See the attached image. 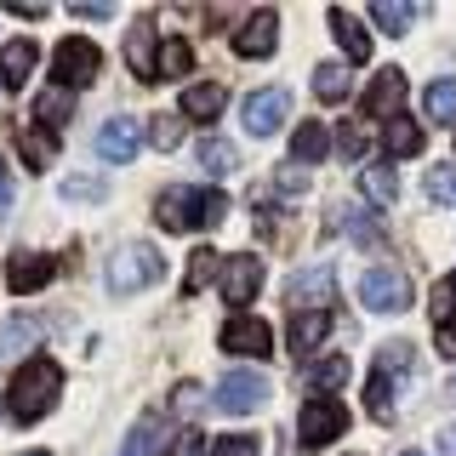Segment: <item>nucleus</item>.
Instances as JSON below:
<instances>
[{
  "label": "nucleus",
  "mask_w": 456,
  "mask_h": 456,
  "mask_svg": "<svg viewBox=\"0 0 456 456\" xmlns=\"http://www.w3.org/2000/svg\"><path fill=\"white\" fill-rule=\"evenodd\" d=\"M57 394H63V370H57V360H23L18 370H12V388H6V411H12V422L28 428V422H40L46 411L57 405Z\"/></svg>",
  "instance_id": "nucleus-1"
},
{
  "label": "nucleus",
  "mask_w": 456,
  "mask_h": 456,
  "mask_svg": "<svg viewBox=\"0 0 456 456\" xmlns=\"http://www.w3.org/2000/svg\"><path fill=\"white\" fill-rule=\"evenodd\" d=\"M97 75H103V52H97L92 40L86 35L57 40V52H52V86L57 92H80V86H92Z\"/></svg>",
  "instance_id": "nucleus-2"
},
{
  "label": "nucleus",
  "mask_w": 456,
  "mask_h": 456,
  "mask_svg": "<svg viewBox=\"0 0 456 456\" xmlns=\"http://www.w3.org/2000/svg\"><path fill=\"white\" fill-rule=\"evenodd\" d=\"M160 268H166V256L154 251V246H120L109 256V291L114 297H132V291H142V285H154L160 280Z\"/></svg>",
  "instance_id": "nucleus-3"
},
{
  "label": "nucleus",
  "mask_w": 456,
  "mask_h": 456,
  "mask_svg": "<svg viewBox=\"0 0 456 456\" xmlns=\"http://www.w3.org/2000/svg\"><path fill=\"white\" fill-rule=\"evenodd\" d=\"M411 274L405 268H394V263H382V268H365L360 274V303L370 314H405L411 308Z\"/></svg>",
  "instance_id": "nucleus-4"
},
{
  "label": "nucleus",
  "mask_w": 456,
  "mask_h": 456,
  "mask_svg": "<svg viewBox=\"0 0 456 456\" xmlns=\"http://www.w3.org/2000/svg\"><path fill=\"white\" fill-rule=\"evenodd\" d=\"M348 434V411H342V399H308L303 411H297V439H303L308 451L331 445V439Z\"/></svg>",
  "instance_id": "nucleus-5"
},
{
  "label": "nucleus",
  "mask_w": 456,
  "mask_h": 456,
  "mask_svg": "<svg viewBox=\"0 0 456 456\" xmlns=\"http://www.w3.org/2000/svg\"><path fill=\"white\" fill-rule=\"evenodd\" d=\"M285 109H291L285 86H256L246 97V109H240V126H246V137H274L285 126Z\"/></svg>",
  "instance_id": "nucleus-6"
},
{
  "label": "nucleus",
  "mask_w": 456,
  "mask_h": 456,
  "mask_svg": "<svg viewBox=\"0 0 456 456\" xmlns=\"http://www.w3.org/2000/svg\"><path fill=\"white\" fill-rule=\"evenodd\" d=\"M268 405V377L263 370H228L217 382V411L240 417V411H263Z\"/></svg>",
  "instance_id": "nucleus-7"
},
{
  "label": "nucleus",
  "mask_w": 456,
  "mask_h": 456,
  "mask_svg": "<svg viewBox=\"0 0 456 456\" xmlns=\"http://www.w3.org/2000/svg\"><path fill=\"white\" fill-rule=\"evenodd\" d=\"M217 285H223V297H228V308H246L256 291H263V256H223V274H217Z\"/></svg>",
  "instance_id": "nucleus-8"
},
{
  "label": "nucleus",
  "mask_w": 456,
  "mask_h": 456,
  "mask_svg": "<svg viewBox=\"0 0 456 456\" xmlns=\"http://www.w3.org/2000/svg\"><path fill=\"white\" fill-rule=\"evenodd\" d=\"M137 149H142L137 120H126V114L103 120V132H97V160H109V166H132V160H137Z\"/></svg>",
  "instance_id": "nucleus-9"
},
{
  "label": "nucleus",
  "mask_w": 456,
  "mask_h": 456,
  "mask_svg": "<svg viewBox=\"0 0 456 456\" xmlns=\"http://www.w3.org/2000/svg\"><path fill=\"white\" fill-rule=\"evenodd\" d=\"M274 40H280V12H251V18H246V28H240V35H234V52L240 57H251V63H263V57L268 52H274Z\"/></svg>",
  "instance_id": "nucleus-10"
},
{
  "label": "nucleus",
  "mask_w": 456,
  "mask_h": 456,
  "mask_svg": "<svg viewBox=\"0 0 456 456\" xmlns=\"http://www.w3.org/2000/svg\"><path fill=\"white\" fill-rule=\"evenodd\" d=\"M223 348L246 354V360H268V354H274V331H268L263 320H228L223 325Z\"/></svg>",
  "instance_id": "nucleus-11"
},
{
  "label": "nucleus",
  "mask_w": 456,
  "mask_h": 456,
  "mask_svg": "<svg viewBox=\"0 0 456 456\" xmlns=\"http://www.w3.org/2000/svg\"><path fill=\"white\" fill-rule=\"evenodd\" d=\"M40 331H46V320H40V314H12V320H0V365L23 360V354L40 342Z\"/></svg>",
  "instance_id": "nucleus-12"
},
{
  "label": "nucleus",
  "mask_w": 456,
  "mask_h": 456,
  "mask_svg": "<svg viewBox=\"0 0 456 456\" xmlns=\"http://www.w3.org/2000/svg\"><path fill=\"white\" fill-rule=\"evenodd\" d=\"M57 274V263H52V256H40V251H12V263H6V285H12V291H40V285H46Z\"/></svg>",
  "instance_id": "nucleus-13"
},
{
  "label": "nucleus",
  "mask_w": 456,
  "mask_h": 456,
  "mask_svg": "<svg viewBox=\"0 0 456 456\" xmlns=\"http://www.w3.org/2000/svg\"><path fill=\"white\" fill-rule=\"evenodd\" d=\"M285 303H320L325 314H331V303H337V280H331V268H303V274L285 285Z\"/></svg>",
  "instance_id": "nucleus-14"
},
{
  "label": "nucleus",
  "mask_w": 456,
  "mask_h": 456,
  "mask_svg": "<svg viewBox=\"0 0 456 456\" xmlns=\"http://www.w3.org/2000/svg\"><path fill=\"white\" fill-rule=\"evenodd\" d=\"M325 223H337L354 246H382V240H388V234H382V223L370 217V211H360V206H331V211H325Z\"/></svg>",
  "instance_id": "nucleus-15"
},
{
  "label": "nucleus",
  "mask_w": 456,
  "mask_h": 456,
  "mask_svg": "<svg viewBox=\"0 0 456 456\" xmlns=\"http://www.w3.org/2000/svg\"><path fill=\"white\" fill-rule=\"evenodd\" d=\"M154 223H160L166 234H189L194 228V189H166L154 200Z\"/></svg>",
  "instance_id": "nucleus-16"
},
{
  "label": "nucleus",
  "mask_w": 456,
  "mask_h": 456,
  "mask_svg": "<svg viewBox=\"0 0 456 456\" xmlns=\"http://www.w3.org/2000/svg\"><path fill=\"white\" fill-rule=\"evenodd\" d=\"M331 35H337V46H342V57H348V63H365L370 57V35H365V23L354 18V12H342V6H331Z\"/></svg>",
  "instance_id": "nucleus-17"
},
{
  "label": "nucleus",
  "mask_w": 456,
  "mask_h": 456,
  "mask_svg": "<svg viewBox=\"0 0 456 456\" xmlns=\"http://www.w3.org/2000/svg\"><path fill=\"white\" fill-rule=\"evenodd\" d=\"M325 337H331V314H325V308H308V314H297V320H291L285 348H291V354H314Z\"/></svg>",
  "instance_id": "nucleus-18"
},
{
  "label": "nucleus",
  "mask_w": 456,
  "mask_h": 456,
  "mask_svg": "<svg viewBox=\"0 0 456 456\" xmlns=\"http://www.w3.org/2000/svg\"><path fill=\"white\" fill-rule=\"evenodd\" d=\"M171 445H177V428H171L166 417H154V422H137V428H132L126 456H166Z\"/></svg>",
  "instance_id": "nucleus-19"
},
{
  "label": "nucleus",
  "mask_w": 456,
  "mask_h": 456,
  "mask_svg": "<svg viewBox=\"0 0 456 456\" xmlns=\"http://www.w3.org/2000/svg\"><path fill=\"white\" fill-rule=\"evenodd\" d=\"M399 97H405V75H399V69L388 63V69H382V75H377V80H370V86H365V114H388V120H394V109H399Z\"/></svg>",
  "instance_id": "nucleus-20"
},
{
  "label": "nucleus",
  "mask_w": 456,
  "mask_h": 456,
  "mask_svg": "<svg viewBox=\"0 0 456 456\" xmlns=\"http://www.w3.org/2000/svg\"><path fill=\"white\" fill-rule=\"evenodd\" d=\"M382 149H388V160H411V154H422V126L411 120V114H394V120L382 126Z\"/></svg>",
  "instance_id": "nucleus-21"
},
{
  "label": "nucleus",
  "mask_w": 456,
  "mask_h": 456,
  "mask_svg": "<svg viewBox=\"0 0 456 456\" xmlns=\"http://www.w3.org/2000/svg\"><path fill=\"white\" fill-rule=\"evenodd\" d=\"M126 63H132L137 80H154V23L137 18L132 35H126Z\"/></svg>",
  "instance_id": "nucleus-22"
},
{
  "label": "nucleus",
  "mask_w": 456,
  "mask_h": 456,
  "mask_svg": "<svg viewBox=\"0 0 456 456\" xmlns=\"http://www.w3.org/2000/svg\"><path fill=\"white\" fill-rule=\"evenodd\" d=\"M223 109H228V92L217 80H200V86L183 92V114H189V120H217Z\"/></svg>",
  "instance_id": "nucleus-23"
},
{
  "label": "nucleus",
  "mask_w": 456,
  "mask_h": 456,
  "mask_svg": "<svg viewBox=\"0 0 456 456\" xmlns=\"http://www.w3.org/2000/svg\"><path fill=\"white\" fill-rule=\"evenodd\" d=\"M28 69H35V40H12V46H0V86H18L28 80Z\"/></svg>",
  "instance_id": "nucleus-24"
},
{
  "label": "nucleus",
  "mask_w": 456,
  "mask_h": 456,
  "mask_svg": "<svg viewBox=\"0 0 456 456\" xmlns=\"http://www.w3.org/2000/svg\"><path fill=\"white\" fill-rule=\"evenodd\" d=\"M354 80H348V63H320L314 69V97L320 103H348Z\"/></svg>",
  "instance_id": "nucleus-25"
},
{
  "label": "nucleus",
  "mask_w": 456,
  "mask_h": 456,
  "mask_svg": "<svg viewBox=\"0 0 456 456\" xmlns=\"http://www.w3.org/2000/svg\"><path fill=\"white\" fill-rule=\"evenodd\" d=\"M422 120L456 126V80H434V86L422 92Z\"/></svg>",
  "instance_id": "nucleus-26"
},
{
  "label": "nucleus",
  "mask_w": 456,
  "mask_h": 456,
  "mask_svg": "<svg viewBox=\"0 0 456 456\" xmlns=\"http://www.w3.org/2000/svg\"><path fill=\"white\" fill-rule=\"evenodd\" d=\"M291 154H297L303 166L325 160V154H331V132H325L320 120H303V126H297V137H291Z\"/></svg>",
  "instance_id": "nucleus-27"
},
{
  "label": "nucleus",
  "mask_w": 456,
  "mask_h": 456,
  "mask_svg": "<svg viewBox=\"0 0 456 456\" xmlns=\"http://www.w3.org/2000/svg\"><path fill=\"white\" fill-rule=\"evenodd\" d=\"M348 382V360H314L308 365V388H314V399H337V388Z\"/></svg>",
  "instance_id": "nucleus-28"
},
{
  "label": "nucleus",
  "mask_w": 456,
  "mask_h": 456,
  "mask_svg": "<svg viewBox=\"0 0 456 456\" xmlns=\"http://www.w3.org/2000/svg\"><path fill=\"white\" fill-rule=\"evenodd\" d=\"M217 268H223V256L211 251V246H194V256H189V268H183V291H206L211 280H217Z\"/></svg>",
  "instance_id": "nucleus-29"
},
{
  "label": "nucleus",
  "mask_w": 456,
  "mask_h": 456,
  "mask_svg": "<svg viewBox=\"0 0 456 456\" xmlns=\"http://www.w3.org/2000/svg\"><path fill=\"white\" fill-rule=\"evenodd\" d=\"M69 114H75V92H40V103H35V120H40V132H57V126H69Z\"/></svg>",
  "instance_id": "nucleus-30"
},
{
  "label": "nucleus",
  "mask_w": 456,
  "mask_h": 456,
  "mask_svg": "<svg viewBox=\"0 0 456 456\" xmlns=\"http://www.w3.org/2000/svg\"><path fill=\"white\" fill-rule=\"evenodd\" d=\"M370 23H377L382 35H405V28L417 23V6H405V0H370Z\"/></svg>",
  "instance_id": "nucleus-31"
},
{
  "label": "nucleus",
  "mask_w": 456,
  "mask_h": 456,
  "mask_svg": "<svg viewBox=\"0 0 456 456\" xmlns=\"http://www.w3.org/2000/svg\"><path fill=\"white\" fill-rule=\"evenodd\" d=\"M200 166H206L211 177H228V171L240 166V149L223 142V137H200Z\"/></svg>",
  "instance_id": "nucleus-32"
},
{
  "label": "nucleus",
  "mask_w": 456,
  "mask_h": 456,
  "mask_svg": "<svg viewBox=\"0 0 456 456\" xmlns=\"http://www.w3.org/2000/svg\"><path fill=\"white\" fill-rule=\"evenodd\" d=\"M360 189H365V200H370V206H394V194H399V177H394V166H365Z\"/></svg>",
  "instance_id": "nucleus-33"
},
{
  "label": "nucleus",
  "mask_w": 456,
  "mask_h": 456,
  "mask_svg": "<svg viewBox=\"0 0 456 456\" xmlns=\"http://www.w3.org/2000/svg\"><path fill=\"white\" fill-rule=\"evenodd\" d=\"M365 411L377 422H394V377H382V370H377V377L365 382Z\"/></svg>",
  "instance_id": "nucleus-34"
},
{
  "label": "nucleus",
  "mask_w": 456,
  "mask_h": 456,
  "mask_svg": "<svg viewBox=\"0 0 456 456\" xmlns=\"http://www.w3.org/2000/svg\"><path fill=\"white\" fill-rule=\"evenodd\" d=\"M228 211V194L223 189H194V228H217Z\"/></svg>",
  "instance_id": "nucleus-35"
},
{
  "label": "nucleus",
  "mask_w": 456,
  "mask_h": 456,
  "mask_svg": "<svg viewBox=\"0 0 456 456\" xmlns=\"http://www.w3.org/2000/svg\"><path fill=\"white\" fill-rule=\"evenodd\" d=\"M18 154H23L28 171H46V160H52V137L40 132V126H28V132L18 137Z\"/></svg>",
  "instance_id": "nucleus-36"
},
{
  "label": "nucleus",
  "mask_w": 456,
  "mask_h": 456,
  "mask_svg": "<svg viewBox=\"0 0 456 456\" xmlns=\"http://www.w3.org/2000/svg\"><path fill=\"white\" fill-rule=\"evenodd\" d=\"M189 63H194V46H189V40H166L160 57H154V75H189Z\"/></svg>",
  "instance_id": "nucleus-37"
},
{
  "label": "nucleus",
  "mask_w": 456,
  "mask_h": 456,
  "mask_svg": "<svg viewBox=\"0 0 456 456\" xmlns=\"http://www.w3.org/2000/svg\"><path fill=\"white\" fill-rule=\"evenodd\" d=\"M428 314L439 320V331H451V325H456V280H439V285H434V297H428Z\"/></svg>",
  "instance_id": "nucleus-38"
},
{
  "label": "nucleus",
  "mask_w": 456,
  "mask_h": 456,
  "mask_svg": "<svg viewBox=\"0 0 456 456\" xmlns=\"http://www.w3.org/2000/svg\"><path fill=\"white\" fill-rule=\"evenodd\" d=\"M331 137H337V154H342V160H360V154H365V126L348 120V126H337Z\"/></svg>",
  "instance_id": "nucleus-39"
},
{
  "label": "nucleus",
  "mask_w": 456,
  "mask_h": 456,
  "mask_svg": "<svg viewBox=\"0 0 456 456\" xmlns=\"http://www.w3.org/2000/svg\"><path fill=\"white\" fill-rule=\"evenodd\" d=\"M405 360H411V342H388V348L377 354V370L382 377H405Z\"/></svg>",
  "instance_id": "nucleus-40"
},
{
  "label": "nucleus",
  "mask_w": 456,
  "mask_h": 456,
  "mask_svg": "<svg viewBox=\"0 0 456 456\" xmlns=\"http://www.w3.org/2000/svg\"><path fill=\"white\" fill-rule=\"evenodd\" d=\"M428 194H434L439 206H456V171H451V166L428 171Z\"/></svg>",
  "instance_id": "nucleus-41"
},
{
  "label": "nucleus",
  "mask_w": 456,
  "mask_h": 456,
  "mask_svg": "<svg viewBox=\"0 0 456 456\" xmlns=\"http://www.w3.org/2000/svg\"><path fill=\"white\" fill-rule=\"evenodd\" d=\"M211 456H256V439L251 434H223L217 445H211Z\"/></svg>",
  "instance_id": "nucleus-42"
},
{
  "label": "nucleus",
  "mask_w": 456,
  "mask_h": 456,
  "mask_svg": "<svg viewBox=\"0 0 456 456\" xmlns=\"http://www.w3.org/2000/svg\"><path fill=\"white\" fill-rule=\"evenodd\" d=\"M149 132H154V149H177V142H183V126L171 120V114H160V120H154Z\"/></svg>",
  "instance_id": "nucleus-43"
},
{
  "label": "nucleus",
  "mask_w": 456,
  "mask_h": 456,
  "mask_svg": "<svg viewBox=\"0 0 456 456\" xmlns=\"http://www.w3.org/2000/svg\"><path fill=\"white\" fill-rule=\"evenodd\" d=\"M75 18H114L109 0H75Z\"/></svg>",
  "instance_id": "nucleus-44"
},
{
  "label": "nucleus",
  "mask_w": 456,
  "mask_h": 456,
  "mask_svg": "<svg viewBox=\"0 0 456 456\" xmlns=\"http://www.w3.org/2000/svg\"><path fill=\"white\" fill-rule=\"evenodd\" d=\"M63 194H69V200H97L92 177H69V183H63Z\"/></svg>",
  "instance_id": "nucleus-45"
},
{
  "label": "nucleus",
  "mask_w": 456,
  "mask_h": 456,
  "mask_svg": "<svg viewBox=\"0 0 456 456\" xmlns=\"http://www.w3.org/2000/svg\"><path fill=\"white\" fill-rule=\"evenodd\" d=\"M12 217V177H6V160H0V223Z\"/></svg>",
  "instance_id": "nucleus-46"
},
{
  "label": "nucleus",
  "mask_w": 456,
  "mask_h": 456,
  "mask_svg": "<svg viewBox=\"0 0 456 456\" xmlns=\"http://www.w3.org/2000/svg\"><path fill=\"white\" fill-rule=\"evenodd\" d=\"M303 189H308L303 171H280V194H303Z\"/></svg>",
  "instance_id": "nucleus-47"
},
{
  "label": "nucleus",
  "mask_w": 456,
  "mask_h": 456,
  "mask_svg": "<svg viewBox=\"0 0 456 456\" xmlns=\"http://www.w3.org/2000/svg\"><path fill=\"white\" fill-rule=\"evenodd\" d=\"M194 399H200V388H194V382H177V394H171V405L183 411V405H194Z\"/></svg>",
  "instance_id": "nucleus-48"
},
{
  "label": "nucleus",
  "mask_w": 456,
  "mask_h": 456,
  "mask_svg": "<svg viewBox=\"0 0 456 456\" xmlns=\"http://www.w3.org/2000/svg\"><path fill=\"white\" fill-rule=\"evenodd\" d=\"M439 456H456V422L439 428Z\"/></svg>",
  "instance_id": "nucleus-49"
},
{
  "label": "nucleus",
  "mask_w": 456,
  "mask_h": 456,
  "mask_svg": "<svg viewBox=\"0 0 456 456\" xmlns=\"http://www.w3.org/2000/svg\"><path fill=\"white\" fill-rule=\"evenodd\" d=\"M439 354H445V360H456V325H451V331H439Z\"/></svg>",
  "instance_id": "nucleus-50"
},
{
  "label": "nucleus",
  "mask_w": 456,
  "mask_h": 456,
  "mask_svg": "<svg viewBox=\"0 0 456 456\" xmlns=\"http://www.w3.org/2000/svg\"><path fill=\"white\" fill-rule=\"evenodd\" d=\"M23 456H52V451H23Z\"/></svg>",
  "instance_id": "nucleus-51"
},
{
  "label": "nucleus",
  "mask_w": 456,
  "mask_h": 456,
  "mask_svg": "<svg viewBox=\"0 0 456 456\" xmlns=\"http://www.w3.org/2000/svg\"><path fill=\"white\" fill-rule=\"evenodd\" d=\"M405 456H422V451H405Z\"/></svg>",
  "instance_id": "nucleus-52"
}]
</instances>
